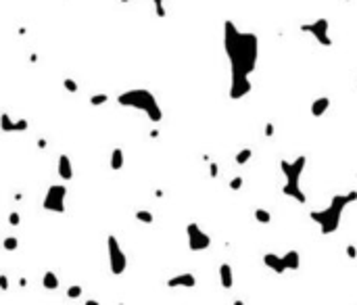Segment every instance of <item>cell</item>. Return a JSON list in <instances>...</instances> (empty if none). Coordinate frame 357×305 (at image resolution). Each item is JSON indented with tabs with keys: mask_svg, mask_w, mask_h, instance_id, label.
Returning <instances> with one entry per match:
<instances>
[{
	"mask_svg": "<svg viewBox=\"0 0 357 305\" xmlns=\"http://www.w3.org/2000/svg\"><path fill=\"white\" fill-rule=\"evenodd\" d=\"M123 161H126V159H123V151H121V148L119 146L113 148V153H111V169H115V171L121 169Z\"/></svg>",
	"mask_w": 357,
	"mask_h": 305,
	"instance_id": "16",
	"label": "cell"
},
{
	"mask_svg": "<svg viewBox=\"0 0 357 305\" xmlns=\"http://www.w3.org/2000/svg\"><path fill=\"white\" fill-rule=\"evenodd\" d=\"M266 136H274V123H266Z\"/></svg>",
	"mask_w": 357,
	"mask_h": 305,
	"instance_id": "31",
	"label": "cell"
},
{
	"mask_svg": "<svg viewBox=\"0 0 357 305\" xmlns=\"http://www.w3.org/2000/svg\"><path fill=\"white\" fill-rule=\"evenodd\" d=\"M253 157V151L251 148H240V151L234 155V161L238 163V165H245V163H249Z\"/></svg>",
	"mask_w": 357,
	"mask_h": 305,
	"instance_id": "17",
	"label": "cell"
},
{
	"mask_svg": "<svg viewBox=\"0 0 357 305\" xmlns=\"http://www.w3.org/2000/svg\"><path fill=\"white\" fill-rule=\"evenodd\" d=\"M167 286L169 288H180V286L192 288V286H197V276H195V274H190V272L178 274V276H172L167 280Z\"/></svg>",
	"mask_w": 357,
	"mask_h": 305,
	"instance_id": "9",
	"label": "cell"
},
{
	"mask_svg": "<svg viewBox=\"0 0 357 305\" xmlns=\"http://www.w3.org/2000/svg\"><path fill=\"white\" fill-rule=\"evenodd\" d=\"M42 207L50 213H65L67 209V186L63 184H52L48 190H46V197Z\"/></svg>",
	"mask_w": 357,
	"mask_h": 305,
	"instance_id": "6",
	"label": "cell"
},
{
	"mask_svg": "<svg viewBox=\"0 0 357 305\" xmlns=\"http://www.w3.org/2000/svg\"><path fill=\"white\" fill-rule=\"evenodd\" d=\"M27 128H29V123L25 119H17V121H15V132H25Z\"/></svg>",
	"mask_w": 357,
	"mask_h": 305,
	"instance_id": "27",
	"label": "cell"
},
{
	"mask_svg": "<svg viewBox=\"0 0 357 305\" xmlns=\"http://www.w3.org/2000/svg\"><path fill=\"white\" fill-rule=\"evenodd\" d=\"M109 100V94H94V96H90V105H94V107H98V105H105Z\"/></svg>",
	"mask_w": 357,
	"mask_h": 305,
	"instance_id": "24",
	"label": "cell"
},
{
	"mask_svg": "<svg viewBox=\"0 0 357 305\" xmlns=\"http://www.w3.org/2000/svg\"><path fill=\"white\" fill-rule=\"evenodd\" d=\"M117 105L126 107V109H136V111H142L151 121H161L163 119V111L157 103V96L153 94L151 90L144 88H134V90H126L117 96Z\"/></svg>",
	"mask_w": 357,
	"mask_h": 305,
	"instance_id": "3",
	"label": "cell"
},
{
	"mask_svg": "<svg viewBox=\"0 0 357 305\" xmlns=\"http://www.w3.org/2000/svg\"><path fill=\"white\" fill-rule=\"evenodd\" d=\"M63 86H65V90H69V92H77V82L75 80H71V77H65L63 80Z\"/></svg>",
	"mask_w": 357,
	"mask_h": 305,
	"instance_id": "25",
	"label": "cell"
},
{
	"mask_svg": "<svg viewBox=\"0 0 357 305\" xmlns=\"http://www.w3.org/2000/svg\"><path fill=\"white\" fill-rule=\"evenodd\" d=\"M223 50L230 63L232 100H240L251 92V75L259 61V40L253 32H243L230 19L223 23Z\"/></svg>",
	"mask_w": 357,
	"mask_h": 305,
	"instance_id": "1",
	"label": "cell"
},
{
	"mask_svg": "<svg viewBox=\"0 0 357 305\" xmlns=\"http://www.w3.org/2000/svg\"><path fill=\"white\" fill-rule=\"evenodd\" d=\"M255 220H257L259 224H269L271 222V213L268 209H255Z\"/></svg>",
	"mask_w": 357,
	"mask_h": 305,
	"instance_id": "19",
	"label": "cell"
},
{
	"mask_svg": "<svg viewBox=\"0 0 357 305\" xmlns=\"http://www.w3.org/2000/svg\"><path fill=\"white\" fill-rule=\"evenodd\" d=\"M84 305H100V303L96 299H86V301H84Z\"/></svg>",
	"mask_w": 357,
	"mask_h": 305,
	"instance_id": "33",
	"label": "cell"
},
{
	"mask_svg": "<svg viewBox=\"0 0 357 305\" xmlns=\"http://www.w3.org/2000/svg\"><path fill=\"white\" fill-rule=\"evenodd\" d=\"M0 286H2V291H6V288H9V278H6V274H2V276H0Z\"/></svg>",
	"mask_w": 357,
	"mask_h": 305,
	"instance_id": "29",
	"label": "cell"
},
{
	"mask_svg": "<svg viewBox=\"0 0 357 305\" xmlns=\"http://www.w3.org/2000/svg\"><path fill=\"white\" fill-rule=\"evenodd\" d=\"M2 247L6 249V251H15V249L19 247V240H17V236H6V238L2 240Z\"/></svg>",
	"mask_w": 357,
	"mask_h": 305,
	"instance_id": "22",
	"label": "cell"
},
{
	"mask_svg": "<svg viewBox=\"0 0 357 305\" xmlns=\"http://www.w3.org/2000/svg\"><path fill=\"white\" fill-rule=\"evenodd\" d=\"M59 178L63 182H69L73 178V165H71V159H69L67 153H61L59 155Z\"/></svg>",
	"mask_w": 357,
	"mask_h": 305,
	"instance_id": "10",
	"label": "cell"
},
{
	"mask_svg": "<svg viewBox=\"0 0 357 305\" xmlns=\"http://www.w3.org/2000/svg\"><path fill=\"white\" fill-rule=\"evenodd\" d=\"M230 188H232V190H240V188H243V178H240V176L232 178V180H230Z\"/></svg>",
	"mask_w": 357,
	"mask_h": 305,
	"instance_id": "26",
	"label": "cell"
},
{
	"mask_svg": "<svg viewBox=\"0 0 357 305\" xmlns=\"http://www.w3.org/2000/svg\"><path fill=\"white\" fill-rule=\"evenodd\" d=\"M355 201H357V190H351L347 194H335V197L330 199L328 207L315 209L309 215H312V220L317 224V228H320L322 234H332V232L338 230L345 209Z\"/></svg>",
	"mask_w": 357,
	"mask_h": 305,
	"instance_id": "2",
	"label": "cell"
},
{
	"mask_svg": "<svg viewBox=\"0 0 357 305\" xmlns=\"http://www.w3.org/2000/svg\"><path fill=\"white\" fill-rule=\"evenodd\" d=\"M217 274H220V282H222L223 288H232V286H234V270H232L230 263H222Z\"/></svg>",
	"mask_w": 357,
	"mask_h": 305,
	"instance_id": "12",
	"label": "cell"
},
{
	"mask_svg": "<svg viewBox=\"0 0 357 305\" xmlns=\"http://www.w3.org/2000/svg\"><path fill=\"white\" fill-rule=\"evenodd\" d=\"M330 109V98L328 96H317L312 103V115L313 117H322L326 111Z\"/></svg>",
	"mask_w": 357,
	"mask_h": 305,
	"instance_id": "13",
	"label": "cell"
},
{
	"mask_svg": "<svg viewBox=\"0 0 357 305\" xmlns=\"http://www.w3.org/2000/svg\"><path fill=\"white\" fill-rule=\"evenodd\" d=\"M232 305H245V301L243 299H234V303H232Z\"/></svg>",
	"mask_w": 357,
	"mask_h": 305,
	"instance_id": "34",
	"label": "cell"
},
{
	"mask_svg": "<svg viewBox=\"0 0 357 305\" xmlns=\"http://www.w3.org/2000/svg\"><path fill=\"white\" fill-rule=\"evenodd\" d=\"M282 257H284L286 270H299L301 268V255H299L297 249H290V251H286Z\"/></svg>",
	"mask_w": 357,
	"mask_h": 305,
	"instance_id": "14",
	"label": "cell"
},
{
	"mask_svg": "<svg viewBox=\"0 0 357 305\" xmlns=\"http://www.w3.org/2000/svg\"><path fill=\"white\" fill-rule=\"evenodd\" d=\"M305 163H307L305 155H299V157H294L292 161H286V159L280 161V169L284 174L282 192L286 194V197L294 199L297 203L307 201L303 188H301V176H303V171H305Z\"/></svg>",
	"mask_w": 357,
	"mask_h": 305,
	"instance_id": "4",
	"label": "cell"
},
{
	"mask_svg": "<svg viewBox=\"0 0 357 305\" xmlns=\"http://www.w3.org/2000/svg\"><path fill=\"white\" fill-rule=\"evenodd\" d=\"M153 6H155V13H157V17H165L167 15V9L163 6V0H151Z\"/></svg>",
	"mask_w": 357,
	"mask_h": 305,
	"instance_id": "23",
	"label": "cell"
},
{
	"mask_svg": "<svg viewBox=\"0 0 357 305\" xmlns=\"http://www.w3.org/2000/svg\"><path fill=\"white\" fill-rule=\"evenodd\" d=\"M134 217H136L138 222H142V224H153V220H155V215L151 213V211H146V209L136 211V213H134Z\"/></svg>",
	"mask_w": 357,
	"mask_h": 305,
	"instance_id": "18",
	"label": "cell"
},
{
	"mask_svg": "<svg viewBox=\"0 0 357 305\" xmlns=\"http://www.w3.org/2000/svg\"><path fill=\"white\" fill-rule=\"evenodd\" d=\"M186 240H188L190 251H207L211 247V236L197 222H190L186 226Z\"/></svg>",
	"mask_w": 357,
	"mask_h": 305,
	"instance_id": "8",
	"label": "cell"
},
{
	"mask_svg": "<svg viewBox=\"0 0 357 305\" xmlns=\"http://www.w3.org/2000/svg\"><path fill=\"white\" fill-rule=\"evenodd\" d=\"M82 295H84V288L80 284H73V286L67 288V297H69V299H80Z\"/></svg>",
	"mask_w": 357,
	"mask_h": 305,
	"instance_id": "21",
	"label": "cell"
},
{
	"mask_svg": "<svg viewBox=\"0 0 357 305\" xmlns=\"http://www.w3.org/2000/svg\"><path fill=\"white\" fill-rule=\"evenodd\" d=\"M209 176H211V178L217 176V165H215V163H211V165H209Z\"/></svg>",
	"mask_w": 357,
	"mask_h": 305,
	"instance_id": "32",
	"label": "cell"
},
{
	"mask_svg": "<svg viewBox=\"0 0 357 305\" xmlns=\"http://www.w3.org/2000/svg\"><path fill=\"white\" fill-rule=\"evenodd\" d=\"M328 29H330V23H328V19H324V17L313 19V21L303 23V25H301V32L307 34V36H312L313 40L317 44H322V46H332V38L328 34Z\"/></svg>",
	"mask_w": 357,
	"mask_h": 305,
	"instance_id": "7",
	"label": "cell"
},
{
	"mask_svg": "<svg viewBox=\"0 0 357 305\" xmlns=\"http://www.w3.org/2000/svg\"><path fill=\"white\" fill-rule=\"evenodd\" d=\"M42 286L46 288V291H57L59 288V276L54 272H44V276H42Z\"/></svg>",
	"mask_w": 357,
	"mask_h": 305,
	"instance_id": "15",
	"label": "cell"
},
{
	"mask_svg": "<svg viewBox=\"0 0 357 305\" xmlns=\"http://www.w3.org/2000/svg\"><path fill=\"white\" fill-rule=\"evenodd\" d=\"M347 255L351 257V259H355V257H357V249H355L353 245H349V247H347Z\"/></svg>",
	"mask_w": 357,
	"mask_h": 305,
	"instance_id": "30",
	"label": "cell"
},
{
	"mask_svg": "<svg viewBox=\"0 0 357 305\" xmlns=\"http://www.w3.org/2000/svg\"><path fill=\"white\" fill-rule=\"evenodd\" d=\"M9 222H11V226H19V222H21V217H19V213H11V217H9Z\"/></svg>",
	"mask_w": 357,
	"mask_h": 305,
	"instance_id": "28",
	"label": "cell"
},
{
	"mask_svg": "<svg viewBox=\"0 0 357 305\" xmlns=\"http://www.w3.org/2000/svg\"><path fill=\"white\" fill-rule=\"evenodd\" d=\"M0 126H2V132H15V121L9 117V113H2V119H0Z\"/></svg>",
	"mask_w": 357,
	"mask_h": 305,
	"instance_id": "20",
	"label": "cell"
},
{
	"mask_svg": "<svg viewBox=\"0 0 357 305\" xmlns=\"http://www.w3.org/2000/svg\"><path fill=\"white\" fill-rule=\"evenodd\" d=\"M263 263L268 265L271 272L276 274H284L286 272V265H284V257L282 255H276V253H266L263 255Z\"/></svg>",
	"mask_w": 357,
	"mask_h": 305,
	"instance_id": "11",
	"label": "cell"
},
{
	"mask_svg": "<svg viewBox=\"0 0 357 305\" xmlns=\"http://www.w3.org/2000/svg\"><path fill=\"white\" fill-rule=\"evenodd\" d=\"M107 251H109V265H111V274L115 276H121L128 268V257L121 249V242L117 240L115 234H109L107 236Z\"/></svg>",
	"mask_w": 357,
	"mask_h": 305,
	"instance_id": "5",
	"label": "cell"
}]
</instances>
